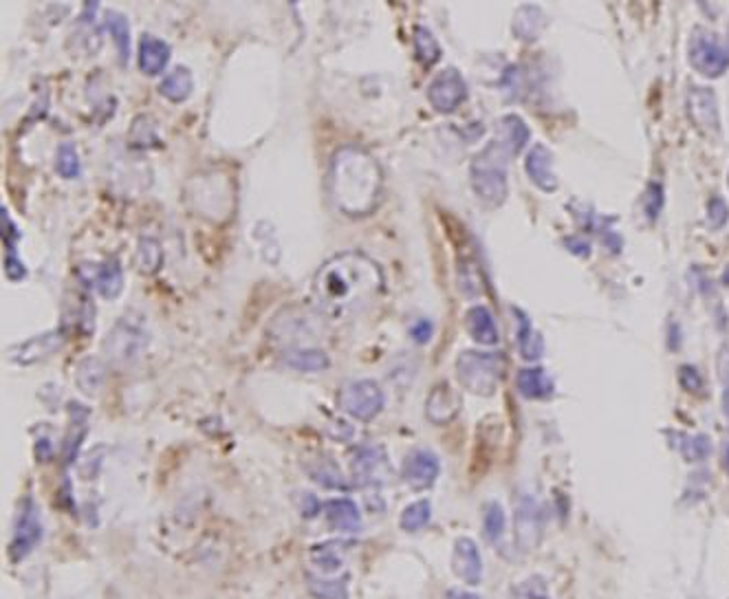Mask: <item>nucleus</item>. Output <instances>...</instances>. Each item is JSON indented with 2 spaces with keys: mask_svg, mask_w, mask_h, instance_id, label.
<instances>
[{
  "mask_svg": "<svg viewBox=\"0 0 729 599\" xmlns=\"http://www.w3.org/2000/svg\"><path fill=\"white\" fill-rule=\"evenodd\" d=\"M95 285H97V291L102 293V298H106V300L119 298V293L124 291V271H122V265H119L115 258L106 260V263L100 269H97Z\"/></svg>",
  "mask_w": 729,
  "mask_h": 599,
  "instance_id": "nucleus-27",
  "label": "nucleus"
},
{
  "mask_svg": "<svg viewBox=\"0 0 729 599\" xmlns=\"http://www.w3.org/2000/svg\"><path fill=\"white\" fill-rule=\"evenodd\" d=\"M465 326H467V333H470V337L476 344L494 346L500 340L494 315L487 307H483V304H476V307L467 311Z\"/></svg>",
  "mask_w": 729,
  "mask_h": 599,
  "instance_id": "nucleus-21",
  "label": "nucleus"
},
{
  "mask_svg": "<svg viewBox=\"0 0 729 599\" xmlns=\"http://www.w3.org/2000/svg\"><path fill=\"white\" fill-rule=\"evenodd\" d=\"M390 474L388 456L382 445H359L353 452L351 476L359 487L382 485Z\"/></svg>",
  "mask_w": 729,
  "mask_h": 599,
  "instance_id": "nucleus-11",
  "label": "nucleus"
},
{
  "mask_svg": "<svg viewBox=\"0 0 729 599\" xmlns=\"http://www.w3.org/2000/svg\"><path fill=\"white\" fill-rule=\"evenodd\" d=\"M544 533V514L536 498L522 496L514 514V538L522 553L533 551L540 544Z\"/></svg>",
  "mask_w": 729,
  "mask_h": 599,
  "instance_id": "nucleus-12",
  "label": "nucleus"
},
{
  "mask_svg": "<svg viewBox=\"0 0 729 599\" xmlns=\"http://www.w3.org/2000/svg\"><path fill=\"white\" fill-rule=\"evenodd\" d=\"M505 373V362L500 353L463 351L456 359V379L459 384L478 397H492L498 390Z\"/></svg>",
  "mask_w": 729,
  "mask_h": 599,
  "instance_id": "nucleus-4",
  "label": "nucleus"
},
{
  "mask_svg": "<svg viewBox=\"0 0 729 599\" xmlns=\"http://www.w3.org/2000/svg\"><path fill=\"white\" fill-rule=\"evenodd\" d=\"M60 346H62L60 333H42L38 337H31V340L23 342L20 346L12 348V351H9V359H12L14 364L29 366V364H36V362H42V359H47L49 355L56 353Z\"/></svg>",
  "mask_w": 729,
  "mask_h": 599,
  "instance_id": "nucleus-18",
  "label": "nucleus"
},
{
  "mask_svg": "<svg viewBox=\"0 0 729 599\" xmlns=\"http://www.w3.org/2000/svg\"><path fill=\"white\" fill-rule=\"evenodd\" d=\"M86 430H89V410L82 404H71V426L67 443H64V456H67L69 463L75 461V456H78L82 439L86 437Z\"/></svg>",
  "mask_w": 729,
  "mask_h": 599,
  "instance_id": "nucleus-30",
  "label": "nucleus"
},
{
  "mask_svg": "<svg viewBox=\"0 0 729 599\" xmlns=\"http://www.w3.org/2000/svg\"><path fill=\"white\" fill-rule=\"evenodd\" d=\"M384 172L371 152L344 146L329 166V192L335 208L353 219L373 214L382 199Z\"/></svg>",
  "mask_w": 729,
  "mask_h": 599,
  "instance_id": "nucleus-2",
  "label": "nucleus"
},
{
  "mask_svg": "<svg viewBox=\"0 0 729 599\" xmlns=\"http://www.w3.org/2000/svg\"><path fill=\"white\" fill-rule=\"evenodd\" d=\"M507 157V150L492 139L472 159L470 179L474 194L492 208H498L507 199Z\"/></svg>",
  "mask_w": 729,
  "mask_h": 599,
  "instance_id": "nucleus-3",
  "label": "nucleus"
},
{
  "mask_svg": "<svg viewBox=\"0 0 729 599\" xmlns=\"http://www.w3.org/2000/svg\"><path fill=\"white\" fill-rule=\"evenodd\" d=\"M459 412H461L459 390L452 388L448 381H443V384H437L432 388L426 401V417L434 423V426L450 423Z\"/></svg>",
  "mask_w": 729,
  "mask_h": 599,
  "instance_id": "nucleus-16",
  "label": "nucleus"
},
{
  "mask_svg": "<svg viewBox=\"0 0 729 599\" xmlns=\"http://www.w3.org/2000/svg\"><path fill=\"white\" fill-rule=\"evenodd\" d=\"M452 571L467 586H478L483 580V558L472 538H459L452 551Z\"/></svg>",
  "mask_w": 729,
  "mask_h": 599,
  "instance_id": "nucleus-15",
  "label": "nucleus"
},
{
  "mask_svg": "<svg viewBox=\"0 0 729 599\" xmlns=\"http://www.w3.org/2000/svg\"><path fill=\"white\" fill-rule=\"evenodd\" d=\"M5 276L12 282H20L27 276V269L23 265V260L16 254V249L14 252H7L5 256Z\"/></svg>",
  "mask_w": 729,
  "mask_h": 599,
  "instance_id": "nucleus-48",
  "label": "nucleus"
},
{
  "mask_svg": "<svg viewBox=\"0 0 729 599\" xmlns=\"http://www.w3.org/2000/svg\"><path fill=\"white\" fill-rule=\"evenodd\" d=\"M718 377H721L723 386V412L729 417V346H723L721 355H718Z\"/></svg>",
  "mask_w": 729,
  "mask_h": 599,
  "instance_id": "nucleus-44",
  "label": "nucleus"
},
{
  "mask_svg": "<svg viewBox=\"0 0 729 599\" xmlns=\"http://www.w3.org/2000/svg\"><path fill=\"white\" fill-rule=\"evenodd\" d=\"M163 263V252L161 245L155 241V238H141L137 254H135V265L139 269V274L144 276H152L157 274Z\"/></svg>",
  "mask_w": 729,
  "mask_h": 599,
  "instance_id": "nucleus-33",
  "label": "nucleus"
},
{
  "mask_svg": "<svg viewBox=\"0 0 729 599\" xmlns=\"http://www.w3.org/2000/svg\"><path fill=\"white\" fill-rule=\"evenodd\" d=\"M0 223H3V241L7 245V252H14L18 238H20V232L16 230L14 221L9 219V212L7 210L0 212Z\"/></svg>",
  "mask_w": 729,
  "mask_h": 599,
  "instance_id": "nucleus-49",
  "label": "nucleus"
},
{
  "mask_svg": "<svg viewBox=\"0 0 729 599\" xmlns=\"http://www.w3.org/2000/svg\"><path fill=\"white\" fill-rule=\"evenodd\" d=\"M104 25H106L108 34H111V38L115 42L119 62L128 64V58H130V25H128L126 16H122L119 12H108Z\"/></svg>",
  "mask_w": 729,
  "mask_h": 599,
  "instance_id": "nucleus-31",
  "label": "nucleus"
},
{
  "mask_svg": "<svg viewBox=\"0 0 729 599\" xmlns=\"http://www.w3.org/2000/svg\"><path fill=\"white\" fill-rule=\"evenodd\" d=\"M386 397L382 386L373 379H357L348 381L337 392V406L342 412H346L351 419L357 421H373L379 412L384 410Z\"/></svg>",
  "mask_w": 729,
  "mask_h": 599,
  "instance_id": "nucleus-7",
  "label": "nucleus"
},
{
  "mask_svg": "<svg viewBox=\"0 0 729 599\" xmlns=\"http://www.w3.org/2000/svg\"><path fill=\"white\" fill-rule=\"evenodd\" d=\"M544 14L540 12L538 7H520L516 16H514V23H511V29H514V34L522 40V42H531L536 40L542 29H544Z\"/></svg>",
  "mask_w": 729,
  "mask_h": 599,
  "instance_id": "nucleus-29",
  "label": "nucleus"
},
{
  "mask_svg": "<svg viewBox=\"0 0 729 599\" xmlns=\"http://www.w3.org/2000/svg\"><path fill=\"white\" fill-rule=\"evenodd\" d=\"M723 285H727L729 287V265L725 267V271H723Z\"/></svg>",
  "mask_w": 729,
  "mask_h": 599,
  "instance_id": "nucleus-54",
  "label": "nucleus"
},
{
  "mask_svg": "<svg viewBox=\"0 0 729 599\" xmlns=\"http://www.w3.org/2000/svg\"><path fill=\"white\" fill-rule=\"evenodd\" d=\"M432 520V505L430 500H417L404 509V514L399 518V525L408 533H417L421 529H426Z\"/></svg>",
  "mask_w": 729,
  "mask_h": 599,
  "instance_id": "nucleus-35",
  "label": "nucleus"
},
{
  "mask_svg": "<svg viewBox=\"0 0 729 599\" xmlns=\"http://www.w3.org/2000/svg\"><path fill=\"white\" fill-rule=\"evenodd\" d=\"M344 551H346L344 542L313 544L309 549V560L322 575H333L342 569Z\"/></svg>",
  "mask_w": 729,
  "mask_h": 599,
  "instance_id": "nucleus-25",
  "label": "nucleus"
},
{
  "mask_svg": "<svg viewBox=\"0 0 729 599\" xmlns=\"http://www.w3.org/2000/svg\"><path fill=\"white\" fill-rule=\"evenodd\" d=\"M40 540H42L40 507L34 498L25 496L18 509V520H16L12 544H9V555H12V562H23L27 555L38 547Z\"/></svg>",
  "mask_w": 729,
  "mask_h": 599,
  "instance_id": "nucleus-9",
  "label": "nucleus"
},
{
  "mask_svg": "<svg viewBox=\"0 0 729 599\" xmlns=\"http://www.w3.org/2000/svg\"><path fill=\"white\" fill-rule=\"evenodd\" d=\"M148 340L150 337L144 322L133 318V315H124L104 340V353L111 364L128 366L144 355Z\"/></svg>",
  "mask_w": 729,
  "mask_h": 599,
  "instance_id": "nucleus-5",
  "label": "nucleus"
},
{
  "mask_svg": "<svg viewBox=\"0 0 729 599\" xmlns=\"http://www.w3.org/2000/svg\"><path fill=\"white\" fill-rule=\"evenodd\" d=\"M725 470L729 474V445H727V452H725Z\"/></svg>",
  "mask_w": 729,
  "mask_h": 599,
  "instance_id": "nucleus-55",
  "label": "nucleus"
},
{
  "mask_svg": "<svg viewBox=\"0 0 729 599\" xmlns=\"http://www.w3.org/2000/svg\"><path fill=\"white\" fill-rule=\"evenodd\" d=\"M688 60L705 78H721L729 67V53L721 47L714 34L705 29H694L688 45Z\"/></svg>",
  "mask_w": 729,
  "mask_h": 599,
  "instance_id": "nucleus-8",
  "label": "nucleus"
},
{
  "mask_svg": "<svg viewBox=\"0 0 729 599\" xmlns=\"http://www.w3.org/2000/svg\"><path fill=\"white\" fill-rule=\"evenodd\" d=\"M514 313H516V322H518L516 333H518L520 355L525 359H540L544 353V342H542L540 333L533 329L531 320L520 309H514Z\"/></svg>",
  "mask_w": 729,
  "mask_h": 599,
  "instance_id": "nucleus-28",
  "label": "nucleus"
},
{
  "mask_svg": "<svg viewBox=\"0 0 729 599\" xmlns=\"http://www.w3.org/2000/svg\"><path fill=\"white\" fill-rule=\"evenodd\" d=\"M309 588L311 593L320 599H348V577H340V580L309 577Z\"/></svg>",
  "mask_w": 729,
  "mask_h": 599,
  "instance_id": "nucleus-39",
  "label": "nucleus"
},
{
  "mask_svg": "<svg viewBox=\"0 0 729 599\" xmlns=\"http://www.w3.org/2000/svg\"><path fill=\"white\" fill-rule=\"evenodd\" d=\"M282 362L300 373H322L331 366V359L320 348L311 346H291L282 351Z\"/></svg>",
  "mask_w": 729,
  "mask_h": 599,
  "instance_id": "nucleus-23",
  "label": "nucleus"
},
{
  "mask_svg": "<svg viewBox=\"0 0 729 599\" xmlns=\"http://www.w3.org/2000/svg\"><path fill=\"white\" fill-rule=\"evenodd\" d=\"M448 597H450V599H478L476 595H472V593H465V591H450V593H448Z\"/></svg>",
  "mask_w": 729,
  "mask_h": 599,
  "instance_id": "nucleus-52",
  "label": "nucleus"
},
{
  "mask_svg": "<svg viewBox=\"0 0 729 599\" xmlns=\"http://www.w3.org/2000/svg\"><path fill=\"white\" fill-rule=\"evenodd\" d=\"M384 289V271L362 252L337 254L320 267L313 298L324 318L348 320L362 313Z\"/></svg>",
  "mask_w": 729,
  "mask_h": 599,
  "instance_id": "nucleus-1",
  "label": "nucleus"
},
{
  "mask_svg": "<svg viewBox=\"0 0 729 599\" xmlns=\"http://www.w3.org/2000/svg\"><path fill=\"white\" fill-rule=\"evenodd\" d=\"M699 3H701V7L705 9V12H710V14H712V9H710V0H699Z\"/></svg>",
  "mask_w": 729,
  "mask_h": 599,
  "instance_id": "nucleus-53",
  "label": "nucleus"
},
{
  "mask_svg": "<svg viewBox=\"0 0 729 599\" xmlns=\"http://www.w3.org/2000/svg\"><path fill=\"white\" fill-rule=\"evenodd\" d=\"M679 450L683 454V459L688 463H701L707 459V456H710L712 443H710V439L703 437V434H692V437L683 434L679 441Z\"/></svg>",
  "mask_w": 729,
  "mask_h": 599,
  "instance_id": "nucleus-38",
  "label": "nucleus"
},
{
  "mask_svg": "<svg viewBox=\"0 0 729 599\" xmlns=\"http://www.w3.org/2000/svg\"><path fill=\"white\" fill-rule=\"evenodd\" d=\"M727 216H729V210H727L725 201L714 196V199L707 203V223H710L714 230H721V227L727 223Z\"/></svg>",
  "mask_w": 729,
  "mask_h": 599,
  "instance_id": "nucleus-45",
  "label": "nucleus"
},
{
  "mask_svg": "<svg viewBox=\"0 0 729 599\" xmlns=\"http://www.w3.org/2000/svg\"><path fill=\"white\" fill-rule=\"evenodd\" d=\"M104 364L97 357H86L78 366V386L84 395H97L104 384Z\"/></svg>",
  "mask_w": 729,
  "mask_h": 599,
  "instance_id": "nucleus-32",
  "label": "nucleus"
},
{
  "mask_svg": "<svg viewBox=\"0 0 729 599\" xmlns=\"http://www.w3.org/2000/svg\"><path fill=\"white\" fill-rule=\"evenodd\" d=\"M525 170L529 179L538 185L542 192H556L558 190V174L553 170V155L549 148L542 144L531 146L525 159Z\"/></svg>",
  "mask_w": 729,
  "mask_h": 599,
  "instance_id": "nucleus-17",
  "label": "nucleus"
},
{
  "mask_svg": "<svg viewBox=\"0 0 729 599\" xmlns=\"http://www.w3.org/2000/svg\"><path fill=\"white\" fill-rule=\"evenodd\" d=\"M529 139H531V130L522 117L505 115L498 119L496 130H494V141L507 150L509 157L525 150Z\"/></svg>",
  "mask_w": 729,
  "mask_h": 599,
  "instance_id": "nucleus-19",
  "label": "nucleus"
},
{
  "mask_svg": "<svg viewBox=\"0 0 729 599\" xmlns=\"http://www.w3.org/2000/svg\"><path fill=\"white\" fill-rule=\"evenodd\" d=\"M663 201H666V194H663L661 183H650L646 199H644V210L650 223H657L659 216L663 212Z\"/></svg>",
  "mask_w": 729,
  "mask_h": 599,
  "instance_id": "nucleus-43",
  "label": "nucleus"
},
{
  "mask_svg": "<svg viewBox=\"0 0 729 599\" xmlns=\"http://www.w3.org/2000/svg\"><path fill=\"white\" fill-rule=\"evenodd\" d=\"M293 3H296V0H293Z\"/></svg>",
  "mask_w": 729,
  "mask_h": 599,
  "instance_id": "nucleus-56",
  "label": "nucleus"
},
{
  "mask_svg": "<svg viewBox=\"0 0 729 599\" xmlns=\"http://www.w3.org/2000/svg\"><path fill=\"white\" fill-rule=\"evenodd\" d=\"M461 287L467 296H478L483 291V280L478 276V271L472 267V263H465L461 271Z\"/></svg>",
  "mask_w": 729,
  "mask_h": 599,
  "instance_id": "nucleus-46",
  "label": "nucleus"
},
{
  "mask_svg": "<svg viewBox=\"0 0 729 599\" xmlns=\"http://www.w3.org/2000/svg\"><path fill=\"white\" fill-rule=\"evenodd\" d=\"M97 7H100V0H84V12H82V18L80 23L86 25V27H95V14H97Z\"/></svg>",
  "mask_w": 729,
  "mask_h": 599,
  "instance_id": "nucleus-51",
  "label": "nucleus"
},
{
  "mask_svg": "<svg viewBox=\"0 0 729 599\" xmlns=\"http://www.w3.org/2000/svg\"><path fill=\"white\" fill-rule=\"evenodd\" d=\"M516 386L525 399H549L553 395V381L540 366L522 368L516 377Z\"/></svg>",
  "mask_w": 729,
  "mask_h": 599,
  "instance_id": "nucleus-24",
  "label": "nucleus"
},
{
  "mask_svg": "<svg viewBox=\"0 0 729 599\" xmlns=\"http://www.w3.org/2000/svg\"><path fill=\"white\" fill-rule=\"evenodd\" d=\"M170 60V47L168 42H163L155 36L144 34L139 40V69L146 75H159L163 69L168 67Z\"/></svg>",
  "mask_w": 729,
  "mask_h": 599,
  "instance_id": "nucleus-22",
  "label": "nucleus"
},
{
  "mask_svg": "<svg viewBox=\"0 0 729 599\" xmlns=\"http://www.w3.org/2000/svg\"><path fill=\"white\" fill-rule=\"evenodd\" d=\"M520 595L525 599H549V588L544 584L542 577H529V580L520 586Z\"/></svg>",
  "mask_w": 729,
  "mask_h": 599,
  "instance_id": "nucleus-47",
  "label": "nucleus"
},
{
  "mask_svg": "<svg viewBox=\"0 0 729 599\" xmlns=\"http://www.w3.org/2000/svg\"><path fill=\"white\" fill-rule=\"evenodd\" d=\"M309 474L311 478L318 485L322 487H329V489H344L346 487V481L344 476L340 472V467H337L331 459H318L311 467H309Z\"/></svg>",
  "mask_w": 729,
  "mask_h": 599,
  "instance_id": "nucleus-37",
  "label": "nucleus"
},
{
  "mask_svg": "<svg viewBox=\"0 0 729 599\" xmlns=\"http://www.w3.org/2000/svg\"><path fill=\"white\" fill-rule=\"evenodd\" d=\"M505 527H507V516L505 509L496 500L485 505L483 511V533L489 544H498L505 536Z\"/></svg>",
  "mask_w": 729,
  "mask_h": 599,
  "instance_id": "nucleus-34",
  "label": "nucleus"
},
{
  "mask_svg": "<svg viewBox=\"0 0 729 599\" xmlns=\"http://www.w3.org/2000/svg\"><path fill=\"white\" fill-rule=\"evenodd\" d=\"M467 97V84L463 75L454 67H448L434 75L428 84V102L437 113L450 115L459 108Z\"/></svg>",
  "mask_w": 729,
  "mask_h": 599,
  "instance_id": "nucleus-10",
  "label": "nucleus"
},
{
  "mask_svg": "<svg viewBox=\"0 0 729 599\" xmlns=\"http://www.w3.org/2000/svg\"><path fill=\"white\" fill-rule=\"evenodd\" d=\"M326 522L340 533H359L362 531V514L351 498H333L324 507Z\"/></svg>",
  "mask_w": 729,
  "mask_h": 599,
  "instance_id": "nucleus-20",
  "label": "nucleus"
},
{
  "mask_svg": "<svg viewBox=\"0 0 729 599\" xmlns=\"http://www.w3.org/2000/svg\"><path fill=\"white\" fill-rule=\"evenodd\" d=\"M56 170L62 179H78L80 177V157L73 144H62L56 155Z\"/></svg>",
  "mask_w": 729,
  "mask_h": 599,
  "instance_id": "nucleus-41",
  "label": "nucleus"
},
{
  "mask_svg": "<svg viewBox=\"0 0 729 599\" xmlns=\"http://www.w3.org/2000/svg\"><path fill=\"white\" fill-rule=\"evenodd\" d=\"M192 89H194V78H192L190 69H186V67H177L174 71H170L159 84V93L166 97L168 102H174V104L186 102L192 95Z\"/></svg>",
  "mask_w": 729,
  "mask_h": 599,
  "instance_id": "nucleus-26",
  "label": "nucleus"
},
{
  "mask_svg": "<svg viewBox=\"0 0 729 599\" xmlns=\"http://www.w3.org/2000/svg\"><path fill=\"white\" fill-rule=\"evenodd\" d=\"M441 472L439 456L430 450H415L406 456L404 467H401V476H404V483L415 489V492H423V489H430L437 483Z\"/></svg>",
  "mask_w": 729,
  "mask_h": 599,
  "instance_id": "nucleus-14",
  "label": "nucleus"
},
{
  "mask_svg": "<svg viewBox=\"0 0 729 599\" xmlns=\"http://www.w3.org/2000/svg\"><path fill=\"white\" fill-rule=\"evenodd\" d=\"M412 45H415L417 60L423 64V67H432V64L439 62L441 47H439L437 38H434L426 27H417L415 29V38H412Z\"/></svg>",
  "mask_w": 729,
  "mask_h": 599,
  "instance_id": "nucleus-36",
  "label": "nucleus"
},
{
  "mask_svg": "<svg viewBox=\"0 0 729 599\" xmlns=\"http://www.w3.org/2000/svg\"><path fill=\"white\" fill-rule=\"evenodd\" d=\"M432 331H434V329H432V322H428V320H419V322L410 329V335H412V340H415V342H419V344H426V342H430Z\"/></svg>",
  "mask_w": 729,
  "mask_h": 599,
  "instance_id": "nucleus-50",
  "label": "nucleus"
},
{
  "mask_svg": "<svg viewBox=\"0 0 729 599\" xmlns=\"http://www.w3.org/2000/svg\"><path fill=\"white\" fill-rule=\"evenodd\" d=\"M130 146L133 148H150V146H159V137L155 124L150 122V117L139 115L133 128H130Z\"/></svg>",
  "mask_w": 729,
  "mask_h": 599,
  "instance_id": "nucleus-40",
  "label": "nucleus"
},
{
  "mask_svg": "<svg viewBox=\"0 0 729 599\" xmlns=\"http://www.w3.org/2000/svg\"><path fill=\"white\" fill-rule=\"evenodd\" d=\"M685 108H688L690 122L703 135H716L721 130V115H718V102L712 89L690 86L685 93Z\"/></svg>",
  "mask_w": 729,
  "mask_h": 599,
  "instance_id": "nucleus-13",
  "label": "nucleus"
},
{
  "mask_svg": "<svg viewBox=\"0 0 729 599\" xmlns=\"http://www.w3.org/2000/svg\"><path fill=\"white\" fill-rule=\"evenodd\" d=\"M322 313H313L307 307L282 309L269 324V337L274 342L291 346H307L315 335H320Z\"/></svg>",
  "mask_w": 729,
  "mask_h": 599,
  "instance_id": "nucleus-6",
  "label": "nucleus"
},
{
  "mask_svg": "<svg viewBox=\"0 0 729 599\" xmlns=\"http://www.w3.org/2000/svg\"><path fill=\"white\" fill-rule=\"evenodd\" d=\"M679 384L685 392H690L694 397H705V379L694 366H681L679 368Z\"/></svg>",
  "mask_w": 729,
  "mask_h": 599,
  "instance_id": "nucleus-42",
  "label": "nucleus"
}]
</instances>
